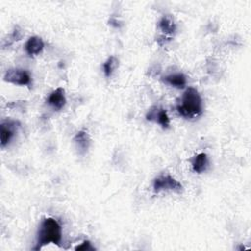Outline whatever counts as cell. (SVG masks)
I'll return each instance as SVG.
<instances>
[{"label": "cell", "mask_w": 251, "mask_h": 251, "mask_svg": "<svg viewBox=\"0 0 251 251\" xmlns=\"http://www.w3.org/2000/svg\"><path fill=\"white\" fill-rule=\"evenodd\" d=\"M62 241V227L54 218H45L41 223L36 234V243L33 250H40L43 246L53 243L60 246Z\"/></svg>", "instance_id": "1"}, {"label": "cell", "mask_w": 251, "mask_h": 251, "mask_svg": "<svg viewBox=\"0 0 251 251\" xmlns=\"http://www.w3.org/2000/svg\"><path fill=\"white\" fill-rule=\"evenodd\" d=\"M202 110L203 104L199 92L193 87H188L176 106L177 113L186 119H192L200 116Z\"/></svg>", "instance_id": "2"}, {"label": "cell", "mask_w": 251, "mask_h": 251, "mask_svg": "<svg viewBox=\"0 0 251 251\" xmlns=\"http://www.w3.org/2000/svg\"><path fill=\"white\" fill-rule=\"evenodd\" d=\"M182 188L181 183L170 175H162L156 177L153 183V189L156 193H159L162 190H172L179 193L182 191Z\"/></svg>", "instance_id": "3"}, {"label": "cell", "mask_w": 251, "mask_h": 251, "mask_svg": "<svg viewBox=\"0 0 251 251\" xmlns=\"http://www.w3.org/2000/svg\"><path fill=\"white\" fill-rule=\"evenodd\" d=\"M4 80L6 82H9L15 85L25 86V85H30L31 76L28 74V72H26L24 69L12 68L6 72L4 75Z\"/></svg>", "instance_id": "4"}, {"label": "cell", "mask_w": 251, "mask_h": 251, "mask_svg": "<svg viewBox=\"0 0 251 251\" xmlns=\"http://www.w3.org/2000/svg\"><path fill=\"white\" fill-rule=\"evenodd\" d=\"M46 102L49 106H51L56 111L62 110L67 102L66 96H65V89L63 87H58L57 89L52 91L49 94Z\"/></svg>", "instance_id": "5"}, {"label": "cell", "mask_w": 251, "mask_h": 251, "mask_svg": "<svg viewBox=\"0 0 251 251\" xmlns=\"http://www.w3.org/2000/svg\"><path fill=\"white\" fill-rule=\"evenodd\" d=\"M146 119L148 121H154L158 123L163 128L170 127V118L164 109H158L157 107L151 108L146 115Z\"/></svg>", "instance_id": "6"}, {"label": "cell", "mask_w": 251, "mask_h": 251, "mask_svg": "<svg viewBox=\"0 0 251 251\" xmlns=\"http://www.w3.org/2000/svg\"><path fill=\"white\" fill-rule=\"evenodd\" d=\"M19 124L14 121H6L1 124V146L4 147L14 137Z\"/></svg>", "instance_id": "7"}, {"label": "cell", "mask_w": 251, "mask_h": 251, "mask_svg": "<svg viewBox=\"0 0 251 251\" xmlns=\"http://www.w3.org/2000/svg\"><path fill=\"white\" fill-rule=\"evenodd\" d=\"M44 48V42L39 36H31L25 44V50L28 56L39 55Z\"/></svg>", "instance_id": "8"}, {"label": "cell", "mask_w": 251, "mask_h": 251, "mask_svg": "<svg viewBox=\"0 0 251 251\" xmlns=\"http://www.w3.org/2000/svg\"><path fill=\"white\" fill-rule=\"evenodd\" d=\"M163 80L167 84H169L173 87L178 88V89H182L186 85V77L181 73H176V74H172V75H166L165 77H163Z\"/></svg>", "instance_id": "9"}, {"label": "cell", "mask_w": 251, "mask_h": 251, "mask_svg": "<svg viewBox=\"0 0 251 251\" xmlns=\"http://www.w3.org/2000/svg\"><path fill=\"white\" fill-rule=\"evenodd\" d=\"M192 169L195 173L201 174L207 170L209 165L208 157L205 153H199L192 159Z\"/></svg>", "instance_id": "10"}, {"label": "cell", "mask_w": 251, "mask_h": 251, "mask_svg": "<svg viewBox=\"0 0 251 251\" xmlns=\"http://www.w3.org/2000/svg\"><path fill=\"white\" fill-rule=\"evenodd\" d=\"M159 27L165 34H173L176 31V24L171 15H166L159 21Z\"/></svg>", "instance_id": "11"}, {"label": "cell", "mask_w": 251, "mask_h": 251, "mask_svg": "<svg viewBox=\"0 0 251 251\" xmlns=\"http://www.w3.org/2000/svg\"><path fill=\"white\" fill-rule=\"evenodd\" d=\"M74 141L76 145V147L82 151V152H85L87 151V149L89 148V145H90V138H89V135L86 131L84 130H80L78 131L75 138H74Z\"/></svg>", "instance_id": "12"}, {"label": "cell", "mask_w": 251, "mask_h": 251, "mask_svg": "<svg viewBox=\"0 0 251 251\" xmlns=\"http://www.w3.org/2000/svg\"><path fill=\"white\" fill-rule=\"evenodd\" d=\"M118 67L119 60L115 56H110L103 64V73L107 77H110Z\"/></svg>", "instance_id": "13"}, {"label": "cell", "mask_w": 251, "mask_h": 251, "mask_svg": "<svg viewBox=\"0 0 251 251\" xmlns=\"http://www.w3.org/2000/svg\"><path fill=\"white\" fill-rule=\"evenodd\" d=\"M76 251H80V250H95V248L91 245V243L87 240L83 241L80 245H77L75 248Z\"/></svg>", "instance_id": "14"}]
</instances>
